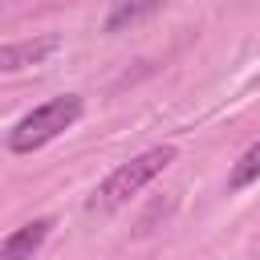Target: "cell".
I'll use <instances>...</instances> for the list:
<instances>
[{
	"instance_id": "obj_3",
	"label": "cell",
	"mask_w": 260,
	"mask_h": 260,
	"mask_svg": "<svg viewBox=\"0 0 260 260\" xmlns=\"http://www.w3.org/2000/svg\"><path fill=\"white\" fill-rule=\"evenodd\" d=\"M49 232H53V215H37V219L12 228V232L0 240V260H32V256L45 248Z\"/></svg>"
},
{
	"instance_id": "obj_4",
	"label": "cell",
	"mask_w": 260,
	"mask_h": 260,
	"mask_svg": "<svg viewBox=\"0 0 260 260\" xmlns=\"http://www.w3.org/2000/svg\"><path fill=\"white\" fill-rule=\"evenodd\" d=\"M57 49H61V37H57V32L4 45V49H0V69H4V73H16V69H28V65H41V61H49Z\"/></svg>"
},
{
	"instance_id": "obj_5",
	"label": "cell",
	"mask_w": 260,
	"mask_h": 260,
	"mask_svg": "<svg viewBox=\"0 0 260 260\" xmlns=\"http://www.w3.org/2000/svg\"><path fill=\"white\" fill-rule=\"evenodd\" d=\"M167 0H118V8L106 16V32H118V28H126V24H138L142 16H150V12H158Z\"/></svg>"
},
{
	"instance_id": "obj_2",
	"label": "cell",
	"mask_w": 260,
	"mask_h": 260,
	"mask_svg": "<svg viewBox=\"0 0 260 260\" xmlns=\"http://www.w3.org/2000/svg\"><path fill=\"white\" fill-rule=\"evenodd\" d=\"M85 114L81 93H57L41 106H32L12 130H8V150L12 154H32L41 146H49L53 138H61L65 130H73Z\"/></svg>"
},
{
	"instance_id": "obj_1",
	"label": "cell",
	"mask_w": 260,
	"mask_h": 260,
	"mask_svg": "<svg viewBox=\"0 0 260 260\" xmlns=\"http://www.w3.org/2000/svg\"><path fill=\"white\" fill-rule=\"evenodd\" d=\"M179 158V150L171 146V142H162V146H146V150H138L134 158H126V162H118L98 187H93V195L85 199V211L89 215H110V211H122L142 187H150L171 162Z\"/></svg>"
},
{
	"instance_id": "obj_6",
	"label": "cell",
	"mask_w": 260,
	"mask_h": 260,
	"mask_svg": "<svg viewBox=\"0 0 260 260\" xmlns=\"http://www.w3.org/2000/svg\"><path fill=\"white\" fill-rule=\"evenodd\" d=\"M256 179H260V146L252 142V146L240 154V162L232 167V175H228V191H248Z\"/></svg>"
}]
</instances>
